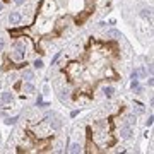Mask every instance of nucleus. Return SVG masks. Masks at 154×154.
Wrapping results in <instances>:
<instances>
[{
  "mask_svg": "<svg viewBox=\"0 0 154 154\" xmlns=\"http://www.w3.org/2000/svg\"><path fill=\"white\" fill-rule=\"evenodd\" d=\"M0 99H2V103H11L12 101V94L11 93H2Z\"/></svg>",
  "mask_w": 154,
  "mask_h": 154,
  "instance_id": "4",
  "label": "nucleus"
},
{
  "mask_svg": "<svg viewBox=\"0 0 154 154\" xmlns=\"http://www.w3.org/2000/svg\"><path fill=\"white\" fill-rule=\"evenodd\" d=\"M17 122V116H12V118H7L5 120V125H14Z\"/></svg>",
  "mask_w": 154,
  "mask_h": 154,
  "instance_id": "10",
  "label": "nucleus"
},
{
  "mask_svg": "<svg viewBox=\"0 0 154 154\" xmlns=\"http://www.w3.org/2000/svg\"><path fill=\"white\" fill-rule=\"evenodd\" d=\"M14 2H16L17 5H22V4H24V0H14Z\"/></svg>",
  "mask_w": 154,
  "mask_h": 154,
  "instance_id": "16",
  "label": "nucleus"
},
{
  "mask_svg": "<svg viewBox=\"0 0 154 154\" xmlns=\"http://www.w3.org/2000/svg\"><path fill=\"white\" fill-rule=\"evenodd\" d=\"M60 55H62V53H60V51H58V53H57V55L53 57V60H51V65H55V63H57V60L60 58Z\"/></svg>",
  "mask_w": 154,
  "mask_h": 154,
  "instance_id": "13",
  "label": "nucleus"
},
{
  "mask_svg": "<svg viewBox=\"0 0 154 154\" xmlns=\"http://www.w3.org/2000/svg\"><path fill=\"white\" fill-rule=\"evenodd\" d=\"M152 120H154V118H152V115H151L147 118V122H146V125H152Z\"/></svg>",
  "mask_w": 154,
  "mask_h": 154,
  "instance_id": "14",
  "label": "nucleus"
},
{
  "mask_svg": "<svg viewBox=\"0 0 154 154\" xmlns=\"http://www.w3.org/2000/svg\"><path fill=\"white\" fill-rule=\"evenodd\" d=\"M4 45H5V41H4V38H0V50L4 48Z\"/></svg>",
  "mask_w": 154,
  "mask_h": 154,
  "instance_id": "15",
  "label": "nucleus"
},
{
  "mask_svg": "<svg viewBox=\"0 0 154 154\" xmlns=\"http://www.w3.org/2000/svg\"><path fill=\"white\" fill-rule=\"evenodd\" d=\"M34 67H36V69H43V60H41V58H36V60H34V63H33Z\"/></svg>",
  "mask_w": 154,
  "mask_h": 154,
  "instance_id": "9",
  "label": "nucleus"
},
{
  "mask_svg": "<svg viewBox=\"0 0 154 154\" xmlns=\"http://www.w3.org/2000/svg\"><path fill=\"white\" fill-rule=\"evenodd\" d=\"M69 151H70V152H79V151H81V146H79L77 142H74L70 146V149H69Z\"/></svg>",
  "mask_w": 154,
  "mask_h": 154,
  "instance_id": "8",
  "label": "nucleus"
},
{
  "mask_svg": "<svg viewBox=\"0 0 154 154\" xmlns=\"http://www.w3.org/2000/svg\"><path fill=\"white\" fill-rule=\"evenodd\" d=\"M106 34H108V36H113V38H120V36H122L120 31H116V29H110Z\"/></svg>",
  "mask_w": 154,
  "mask_h": 154,
  "instance_id": "7",
  "label": "nucleus"
},
{
  "mask_svg": "<svg viewBox=\"0 0 154 154\" xmlns=\"http://www.w3.org/2000/svg\"><path fill=\"white\" fill-rule=\"evenodd\" d=\"M22 19V16L19 14V12H12L11 16H9V22H11L12 26H16V24H19Z\"/></svg>",
  "mask_w": 154,
  "mask_h": 154,
  "instance_id": "1",
  "label": "nucleus"
},
{
  "mask_svg": "<svg viewBox=\"0 0 154 154\" xmlns=\"http://www.w3.org/2000/svg\"><path fill=\"white\" fill-rule=\"evenodd\" d=\"M120 137L122 139H130L132 137V128H130V127H123L120 130Z\"/></svg>",
  "mask_w": 154,
  "mask_h": 154,
  "instance_id": "2",
  "label": "nucleus"
},
{
  "mask_svg": "<svg viewBox=\"0 0 154 154\" xmlns=\"http://www.w3.org/2000/svg\"><path fill=\"white\" fill-rule=\"evenodd\" d=\"M4 11V4H2V2H0V12Z\"/></svg>",
  "mask_w": 154,
  "mask_h": 154,
  "instance_id": "17",
  "label": "nucleus"
},
{
  "mask_svg": "<svg viewBox=\"0 0 154 154\" xmlns=\"http://www.w3.org/2000/svg\"><path fill=\"white\" fill-rule=\"evenodd\" d=\"M58 96H60V101H65V99L69 98V94H67V91H60V94H58Z\"/></svg>",
  "mask_w": 154,
  "mask_h": 154,
  "instance_id": "11",
  "label": "nucleus"
},
{
  "mask_svg": "<svg viewBox=\"0 0 154 154\" xmlns=\"http://www.w3.org/2000/svg\"><path fill=\"white\" fill-rule=\"evenodd\" d=\"M103 94H105L106 98H111V96H113V88H111V86H105V88H103Z\"/></svg>",
  "mask_w": 154,
  "mask_h": 154,
  "instance_id": "5",
  "label": "nucleus"
},
{
  "mask_svg": "<svg viewBox=\"0 0 154 154\" xmlns=\"http://www.w3.org/2000/svg\"><path fill=\"white\" fill-rule=\"evenodd\" d=\"M33 70H24L22 72V79H26V81H31L33 79Z\"/></svg>",
  "mask_w": 154,
  "mask_h": 154,
  "instance_id": "6",
  "label": "nucleus"
},
{
  "mask_svg": "<svg viewBox=\"0 0 154 154\" xmlns=\"http://www.w3.org/2000/svg\"><path fill=\"white\" fill-rule=\"evenodd\" d=\"M22 91L28 93V94H31V93H34V86L28 81V82H24V86H22Z\"/></svg>",
  "mask_w": 154,
  "mask_h": 154,
  "instance_id": "3",
  "label": "nucleus"
},
{
  "mask_svg": "<svg viewBox=\"0 0 154 154\" xmlns=\"http://www.w3.org/2000/svg\"><path fill=\"white\" fill-rule=\"evenodd\" d=\"M142 16L151 19V9H142Z\"/></svg>",
  "mask_w": 154,
  "mask_h": 154,
  "instance_id": "12",
  "label": "nucleus"
}]
</instances>
